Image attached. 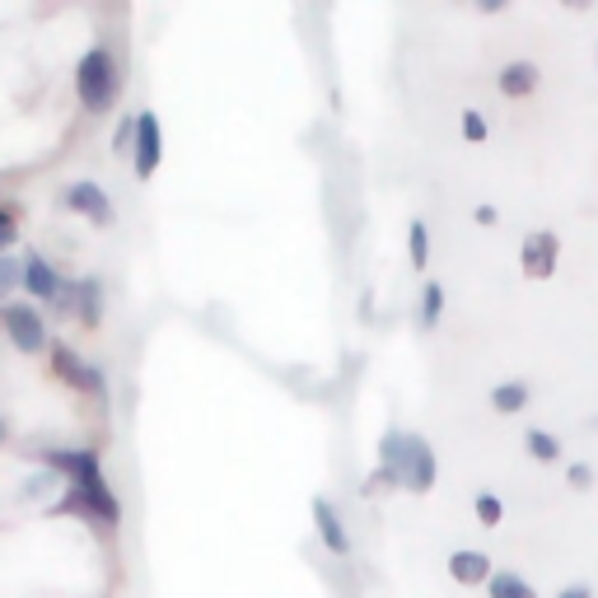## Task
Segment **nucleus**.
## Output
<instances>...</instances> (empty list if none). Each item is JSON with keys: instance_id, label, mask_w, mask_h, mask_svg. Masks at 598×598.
Segmentation results:
<instances>
[{"instance_id": "1", "label": "nucleus", "mask_w": 598, "mask_h": 598, "mask_svg": "<svg viewBox=\"0 0 598 598\" xmlns=\"http://www.w3.org/2000/svg\"><path fill=\"white\" fill-rule=\"evenodd\" d=\"M117 66H113V56L104 47H94L79 56V71H75V89H79V104H85L94 117L98 113H108L117 104Z\"/></svg>"}, {"instance_id": "2", "label": "nucleus", "mask_w": 598, "mask_h": 598, "mask_svg": "<svg viewBox=\"0 0 598 598\" xmlns=\"http://www.w3.org/2000/svg\"><path fill=\"white\" fill-rule=\"evenodd\" d=\"M66 510H85L89 520H104V524H117V520H122V505L113 501V491H108V482H104V472L75 477Z\"/></svg>"}, {"instance_id": "3", "label": "nucleus", "mask_w": 598, "mask_h": 598, "mask_svg": "<svg viewBox=\"0 0 598 598\" xmlns=\"http://www.w3.org/2000/svg\"><path fill=\"white\" fill-rule=\"evenodd\" d=\"M159 159H164V141H159V117L154 113H136V141H131V169L136 178H154Z\"/></svg>"}, {"instance_id": "4", "label": "nucleus", "mask_w": 598, "mask_h": 598, "mask_svg": "<svg viewBox=\"0 0 598 598\" xmlns=\"http://www.w3.org/2000/svg\"><path fill=\"white\" fill-rule=\"evenodd\" d=\"M0 323H6L10 332V342L24 351V355H38L47 346V328H43V318H38L29 305H6L0 309Z\"/></svg>"}, {"instance_id": "5", "label": "nucleus", "mask_w": 598, "mask_h": 598, "mask_svg": "<svg viewBox=\"0 0 598 598\" xmlns=\"http://www.w3.org/2000/svg\"><path fill=\"white\" fill-rule=\"evenodd\" d=\"M556 253H562V244H556V234L533 229V234L524 238V248H520L524 276H533V281H547V276L556 271Z\"/></svg>"}, {"instance_id": "6", "label": "nucleus", "mask_w": 598, "mask_h": 598, "mask_svg": "<svg viewBox=\"0 0 598 598\" xmlns=\"http://www.w3.org/2000/svg\"><path fill=\"white\" fill-rule=\"evenodd\" d=\"M403 487L426 495L435 487V449L421 440V435H412V453H407V472H403Z\"/></svg>"}, {"instance_id": "7", "label": "nucleus", "mask_w": 598, "mask_h": 598, "mask_svg": "<svg viewBox=\"0 0 598 598\" xmlns=\"http://www.w3.org/2000/svg\"><path fill=\"white\" fill-rule=\"evenodd\" d=\"M66 206L79 211V215H89L94 225H113V202L104 196V188H94V183H75L66 192Z\"/></svg>"}, {"instance_id": "8", "label": "nucleus", "mask_w": 598, "mask_h": 598, "mask_svg": "<svg viewBox=\"0 0 598 598\" xmlns=\"http://www.w3.org/2000/svg\"><path fill=\"white\" fill-rule=\"evenodd\" d=\"M52 365H56V374L66 378V384H75V388H85V393H104V378H98V370H89L85 361H79L75 351H66V346H56L52 351Z\"/></svg>"}, {"instance_id": "9", "label": "nucleus", "mask_w": 598, "mask_h": 598, "mask_svg": "<svg viewBox=\"0 0 598 598\" xmlns=\"http://www.w3.org/2000/svg\"><path fill=\"white\" fill-rule=\"evenodd\" d=\"M407 453H412V435L403 430H388L384 440H378V468H384L393 482H403V472H407Z\"/></svg>"}, {"instance_id": "10", "label": "nucleus", "mask_w": 598, "mask_h": 598, "mask_svg": "<svg viewBox=\"0 0 598 598\" xmlns=\"http://www.w3.org/2000/svg\"><path fill=\"white\" fill-rule=\"evenodd\" d=\"M313 524H318V537H323V543H328V552H337V556H351V537H346L342 520H337V510H332L328 501H313Z\"/></svg>"}, {"instance_id": "11", "label": "nucleus", "mask_w": 598, "mask_h": 598, "mask_svg": "<svg viewBox=\"0 0 598 598\" xmlns=\"http://www.w3.org/2000/svg\"><path fill=\"white\" fill-rule=\"evenodd\" d=\"M449 575L458 585H482V580H491V562L482 552H453L449 556Z\"/></svg>"}, {"instance_id": "12", "label": "nucleus", "mask_w": 598, "mask_h": 598, "mask_svg": "<svg viewBox=\"0 0 598 598\" xmlns=\"http://www.w3.org/2000/svg\"><path fill=\"white\" fill-rule=\"evenodd\" d=\"M537 89V66L533 62H510L501 71V94L505 98H528Z\"/></svg>"}, {"instance_id": "13", "label": "nucleus", "mask_w": 598, "mask_h": 598, "mask_svg": "<svg viewBox=\"0 0 598 598\" xmlns=\"http://www.w3.org/2000/svg\"><path fill=\"white\" fill-rule=\"evenodd\" d=\"M24 290L38 295V299H56L62 281H56V271L43 263V257H29V263H24Z\"/></svg>"}, {"instance_id": "14", "label": "nucleus", "mask_w": 598, "mask_h": 598, "mask_svg": "<svg viewBox=\"0 0 598 598\" xmlns=\"http://www.w3.org/2000/svg\"><path fill=\"white\" fill-rule=\"evenodd\" d=\"M47 463H52V468H62V472H71V482H75V477L98 472L94 449H56V453H47Z\"/></svg>"}, {"instance_id": "15", "label": "nucleus", "mask_w": 598, "mask_h": 598, "mask_svg": "<svg viewBox=\"0 0 598 598\" xmlns=\"http://www.w3.org/2000/svg\"><path fill=\"white\" fill-rule=\"evenodd\" d=\"M75 295H79V323L94 328L98 318H104V286H98V281H79Z\"/></svg>"}, {"instance_id": "16", "label": "nucleus", "mask_w": 598, "mask_h": 598, "mask_svg": "<svg viewBox=\"0 0 598 598\" xmlns=\"http://www.w3.org/2000/svg\"><path fill=\"white\" fill-rule=\"evenodd\" d=\"M491 407L501 412V416L524 412L528 407V384H501V388H491Z\"/></svg>"}, {"instance_id": "17", "label": "nucleus", "mask_w": 598, "mask_h": 598, "mask_svg": "<svg viewBox=\"0 0 598 598\" xmlns=\"http://www.w3.org/2000/svg\"><path fill=\"white\" fill-rule=\"evenodd\" d=\"M487 594H491V598H533V589L520 580V575H510V570H491Z\"/></svg>"}, {"instance_id": "18", "label": "nucleus", "mask_w": 598, "mask_h": 598, "mask_svg": "<svg viewBox=\"0 0 598 598\" xmlns=\"http://www.w3.org/2000/svg\"><path fill=\"white\" fill-rule=\"evenodd\" d=\"M524 445H528L533 458H543V463L562 458V440H556V435H547V430H528V435H524Z\"/></svg>"}, {"instance_id": "19", "label": "nucleus", "mask_w": 598, "mask_h": 598, "mask_svg": "<svg viewBox=\"0 0 598 598\" xmlns=\"http://www.w3.org/2000/svg\"><path fill=\"white\" fill-rule=\"evenodd\" d=\"M440 313H445V290L430 281L421 290V328H435V323H440Z\"/></svg>"}, {"instance_id": "20", "label": "nucleus", "mask_w": 598, "mask_h": 598, "mask_svg": "<svg viewBox=\"0 0 598 598\" xmlns=\"http://www.w3.org/2000/svg\"><path fill=\"white\" fill-rule=\"evenodd\" d=\"M407 248H412V267H416V271H426V263H430V238H426V225H421V221H412Z\"/></svg>"}, {"instance_id": "21", "label": "nucleus", "mask_w": 598, "mask_h": 598, "mask_svg": "<svg viewBox=\"0 0 598 598\" xmlns=\"http://www.w3.org/2000/svg\"><path fill=\"white\" fill-rule=\"evenodd\" d=\"M477 520H482V528H495V524L505 520L501 501H495V495H477Z\"/></svg>"}, {"instance_id": "22", "label": "nucleus", "mask_w": 598, "mask_h": 598, "mask_svg": "<svg viewBox=\"0 0 598 598\" xmlns=\"http://www.w3.org/2000/svg\"><path fill=\"white\" fill-rule=\"evenodd\" d=\"M19 281H24V271H19V263H14V257H0V299H6Z\"/></svg>"}, {"instance_id": "23", "label": "nucleus", "mask_w": 598, "mask_h": 598, "mask_svg": "<svg viewBox=\"0 0 598 598\" xmlns=\"http://www.w3.org/2000/svg\"><path fill=\"white\" fill-rule=\"evenodd\" d=\"M463 136H468V141H487V117L477 108L463 113Z\"/></svg>"}, {"instance_id": "24", "label": "nucleus", "mask_w": 598, "mask_h": 598, "mask_svg": "<svg viewBox=\"0 0 598 598\" xmlns=\"http://www.w3.org/2000/svg\"><path fill=\"white\" fill-rule=\"evenodd\" d=\"M131 141H136V117H122V127H117V136H113V150L131 154Z\"/></svg>"}, {"instance_id": "25", "label": "nucleus", "mask_w": 598, "mask_h": 598, "mask_svg": "<svg viewBox=\"0 0 598 598\" xmlns=\"http://www.w3.org/2000/svg\"><path fill=\"white\" fill-rule=\"evenodd\" d=\"M14 234H19V229H14V221H10L6 211H0V253H6V248L14 244Z\"/></svg>"}, {"instance_id": "26", "label": "nucleus", "mask_w": 598, "mask_h": 598, "mask_svg": "<svg viewBox=\"0 0 598 598\" xmlns=\"http://www.w3.org/2000/svg\"><path fill=\"white\" fill-rule=\"evenodd\" d=\"M589 482H594V468H585V463H575V468H570V487H580V491H585Z\"/></svg>"}, {"instance_id": "27", "label": "nucleus", "mask_w": 598, "mask_h": 598, "mask_svg": "<svg viewBox=\"0 0 598 598\" xmlns=\"http://www.w3.org/2000/svg\"><path fill=\"white\" fill-rule=\"evenodd\" d=\"M495 221H501V215H495V206H477V225H495Z\"/></svg>"}, {"instance_id": "28", "label": "nucleus", "mask_w": 598, "mask_h": 598, "mask_svg": "<svg viewBox=\"0 0 598 598\" xmlns=\"http://www.w3.org/2000/svg\"><path fill=\"white\" fill-rule=\"evenodd\" d=\"M562 598H589V589L585 585H570V589H562Z\"/></svg>"}]
</instances>
